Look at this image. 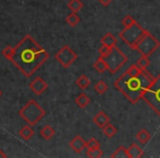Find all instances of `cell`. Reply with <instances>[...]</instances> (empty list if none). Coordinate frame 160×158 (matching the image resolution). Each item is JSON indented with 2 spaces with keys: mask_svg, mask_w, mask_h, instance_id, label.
<instances>
[{
  "mask_svg": "<svg viewBox=\"0 0 160 158\" xmlns=\"http://www.w3.org/2000/svg\"><path fill=\"white\" fill-rule=\"evenodd\" d=\"M78 55L75 53L72 48L68 46V45H64L57 53L55 54V59L62 65L64 68H68L70 67L73 63L77 60Z\"/></svg>",
  "mask_w": 160,
  "mask_h": 158,
  "instance_id": "8",
  "label": "cell"
},
{
  "mask_svg": "<svg viewBox=\"0 0 160 158\" xmlns=\"http://www.w3.org/2000/svg\"><path fill=\"white\" fill-rule=\"evenodd\" d=\"M128 154L129 158H139L144 155V150L142 148L136 143H132L128 147Z\"/></svg>",
  "mask_w": 160,
  "mask_h": 158,
  "instance_id": "15",
  "label": "cell"
},
{
  "mask_svg": "<svg viewBox=\"0 0 160 158\" xmlns=\"http://www.w3.org/2000/svg\"><path fill=\"white\" fill-rule=\"evenodd\" d=\"M69 146L72 148V150L75 153H81L83 149L87 148V142L83 140L80 135H76L72 140L69 142Z\"/></svg>",
  "mask_w": 160,
  "mask_h": 158,
  "instance_id": "10",
  "label": "cell"
},
{
  "mask_svg": "<svg viewBox=\"0 0 160 158\" xmlns=\"http://www.w3.org/2000/svg\"><path fill=\"white\" fill-rule=\"evenodd\" d=\"M0 157H2V158H6V157H7V154H6L5 151L2 150V149H0Z\"/></svg>",
  "mask_w": 160,
  "mask_h": 158,
  "instance_id": "31",
  "label": "cell"
},
{
  "mask_svg": "<svg viewBox=\"0 0 160 158\" xmlns=\"http://www.w3.org/2000/svg\"><path fill=\"white\" fill-rule=\"evenodd\" d=\"M101 146L100 142H99L97 138L91 137L89 140L87 142V149H93V148H99Z\"/></svg>",
  "mask_w": 160,
  "mask_h": 158,
  "instance_id": "29",
  "label": "cell"
},
{
  "mask_svg": "<svg viewBox=\"0 0 160 158\" xmlns=\"http://www.w3.org/2000/svg\"><path fill=\"white\" fill-rule=\"evenodd\" d=\"M29 87H30V89H31V91L33 92L34 94H36V96L43 94L47 89H48L47 83L43 79L42 77H40V76L34 78L33 80L30 83Z\"/></svg>",
  "mask_w": 160,
  "mask_h": 158,
  "instance_id": "9",
  "label": "cell"
},
{
  "mask_svg": "<svg viewBox=\"0 0 160 158\" xmlns=\"http://www.w3.org/2000/svg\"><path fill=\"white\" fill-rule=\"evenodd\" d=\"M98 1L103 6V7H108V6L111 5V3L113 1V0H98Z\"/></svg>",
  "mask_w": 160,
  "mask_h": 158,
  "instance_id": "30",
  "label": "cell"
},
{
  "mask_svg": "<svg viewBox=\"0 0 160 158\" xmlns=\"http://www.w3.org/2000/svg\"><path fill=\"white\" fill-rule=\"evenodd\" d=\"M93 88H94V91L99 94H104L105 92L109 90V86H108L103 80H99L98 83L94 85Z\"/></svg>",
  "mask_w": 160,
  "mask_h": 158,
  "instance_id": "24",
  "label": "cell"
},
{
  "mask_svg": "<svg viewBox=\"0 0 160 158\" xmlns=\"http://www.w3.org/2000/svg\"><path fill=\"white\" fill-rule=\"evenodd\" d=\"M40 134L44 140H49L55 136L56 132H55V130L51 126V125H45V126H43L42 129L40 130Z\"/></svg>",
  "mask_w": 160,
  "mask_h": 158,
  "instance_id": "17",
  "label": "cell"
},
{
  "mask_svg": "<svg viewBox=\"0 0 160 158\" xmlns=\"http://www.w3.org/2000/svg\"><path fill=\"white\" fill-rule=\"evenodd\" d=\"M19 135H20V137L23 138L24 140H31L34 135V130H33V127H32V125H30L27 123V125H24V126H22L20 129V131H19Z\"/></svg>",
  "mask_w": 160,
  "mask_h": 158,
  "instance_id": "14",
  "label": "cell"
},
{
  "mask_svg": "<svg viewBox=\"0 0 160 158\" xmlns=\"http://www.w3.org/2000/svg\"><path fill=\"white\" fill-rule=\"evenodd\" d=\"M151 138V134L149 133L148 130L146 129H142L136 133V140L140 143L142 145H145L150 140Z\"/></svg>",
  "mask_w": 160,
  "mask_h": 158,
  "instance_id": "16",
  "label": "cell"
},
{
  "mask_svg": "<svg viewBox=\"0 0 160 158\" xmlns=\"http://www.w3.org/2000/svg\"><path fill=\"white\" fill-rule=\"evenodd\" d=\"M45 114H46L45 110L35 100H33V99L25 103L19 110V115L21 116V119L24 120L28 124L32 125V126L38 124L44 118Z\"/></svg>",
  "mask_w": 160,
  "mask_h": 158,
  "instance_id": "3",
  "label": "cell"
},
{
  "mask_svg": "<svg viewBox=\"0 0 160 158\" xmlns=\"http://www.w3.org/2000/svg\"><path fill=\"white\" fill-rule=\"evenodd\" d=\"M160 42L150 33V32L146 31V33L139 38L137 43L135 44V46L133 47V49L137 51L140 55L144 56H150L159 48Z\"/></svg>",
  "mask_w": 160,
  "mask_h": 158,
  "instance_id": "5",
  "label": "cell"
},
{
  "mask_svg": "<svg viewBox=\"0 0 160 158\" xmlns=\"http://www.w3.org/2000/svg\"><path fill=\"white\" fill-rule=\"evenodd\" d=\"M134 23H136V20L134 19V17L131 16V14H127V16H125L124 18L122 19V24L124 25V28L131 27V25H133Z\"/></svg>",
  "mask_w": 160,
  "mask_h": 158,
  "instance_id": "28",
  "label": "cell"
},
{
  "mask_svg": "<svg viewBox=\"0 0 160 158\" xmlns=\"http://www.w3.org/2000/svg\"><path fill=\"white\" fill-rule=\"evenodd\" d=\"M93 123L99 127V129H103L105 125H108L110 123V118L104 111H99L96 115L92 119Z\"/></svg>",
  "mask_w": 160,
  "mask_h": 158,
  "instance_id": "11",
  "label": "cell"
},
{
  "mask_svg": "<svg viewBox=\"0 0 160 158\" xmlns=\"http://www.w3.org/2000/svg\"><path fill=\"white\" fill-rule=\"evenodd\" d=\"M88 157L90 158H100L103 156V151L101 150V148H93V149H88L87 151Z\"/></svg>",
  "mask_w": 160,
  "mask_h": 158,
  "instance_id": "26",
  "label": "cell"
},
{
  "mask_svg": "<svg viewBox=\"0 0 160 158\" xmlns=\"http://www.w3.org/2000/svg\"><path fill=\"white\" fill-rule=\"evenodd\" d=\"M93 68L96 69L97 71H98L99 74H103L104 71L108 70V64H107V60L104 59V58L100 57L99 56L98 59L94 62L93 64Z\"/></svg>",
  "mask_w": 160,
  "mask_h": 158,
  "instance_id": "19",
  "label": "cell"
},
{
  "mask_svg": "<svg viewBox=\"0 0 160 158\" xmlns=\"http://www.w3.org/2000/svg\"><path fill=\"white\" fill-rule=\"evenodd\" d=\"M112 158H129V154H128V148L124 146H120L118 147L115 151L111 155Z\"/></svg>",
  "mask_w": 160,
  "mask_h": 158,
  "instance_id": "21",
  "label": "cell"
},
{
  "mask_svg": "<svg viewBox=\"0 0 160 158\" xmlns=\"http://www.w3.org/2000/svg\"><path fill=\"white\" fill-rule=\"evenodd\" d=\"M90 102H91V98H90L89 96H87L86 94H78L77 97L75 98V103L77 107H79L80 109H85L87 105L90 104Z\"/></svg>",
  "mask_w": 160,
  "mask_h": 158,
  "instance_id": "13",
  "label": "cell"
},
{
  "mask_svg": "<svg viewBox=\"0 0 160 158\" xmlns=\"http://www.w3.org/2000/svg\"><path fill=\"white\" fill-rule=\"evenodd\" d=\"M67 7L69 8V10H71V12L77 13L83 8V3L81 0H69L68 3H67Z\"/></svg>",
  "mask_w": 160,
  "mask_h": 158,
  "instance_id": "20",
  "label": "cell"
},
{
  "mask_svg": "<svg viewBox=\"0 0 160 158\" xmlns=\"http://www.w3.org/2000/svg\"><path fill=\"white\" fill-rule=\"evenodd\" d=\"M147 30H145L139 23H134L133 25L131 27H127V28H124L122 31L120 32L118 36L121 38V40L127 44L129 47L133 48L135 46L136 43L139 41V38L146 33Z\"/></svg>",
  "mask_w": 160,
  "mask_h": 158,
  "instance_id": "6",
  "label": "cell"
},
{
  "mask_svg": "<svg viewBox=\"0 0 160 158\" xmlns=\"http://www.w3.org/2000/svg\"><path fill=\"white\" fill-rule=\"evenodd\" d=\"M142 100L160 116V74L145 91Z\"/></svg>",
  "mask_w": 160,
  "mask_h": 158,
  "instance_id": "4",
  "label": "cell"
},
{
  "mask_svg": "<svg viewBox=\"0 0 160 158\" xmlns=\"http://www.w3.org/2000/svg\"><path fill=\"white\" fill-rule=\"evenodd\" d=\"M49 54L31 35H25L12 47L9 60L21 71L22 75L30 78L36 70L47 62Z\"/></svg>",
  "mask_w": 160,
  "mask_h": 158,
  "instance_id": "1",
  "label": "cell"
},
{
  "mask_svg": "<svg viewBox=\"0 0 160 158\" xmlns=\"http://www.w3.org/2000/svg\"><path fill=\"white\" fill-rule=\"evenodd\" d=\"M112 51V47H109L107 45H101L100 48L98 49V53H99V56L102 58H107L109 56V54L111 53Z\"/></svg>",
  "mask_w": 160,
  "mask_h": 158,
  "instance_id": "27",
  "label": "cell"
},
{
  "mask_svg": "<svg viewBox=\"0 0 160 158\" xmlns=\"http://www.w3.org/2000/svg\"><path fill=\"white\" fill-rule=\"evenodd\" d=\"M153 79L155 78L147 69L142 70L136 64H133L114 81V87L129 102L135 104L142 99L145 91L148 89Z\"/></svg>",
  "mask_w": 160,
  "mask_h": 158,
  "instance_id": "2",
  "label": "cell"
},
{
  "mask_svg": "<svg viewBox=\"0 0 160 158\" xmlns=\"http://www.w3.org/2000/svg\"><path fill=\"white\" fill-rule=\"evenodd\" d=\"M2 97V91H1V89H0V98Z\"/></svg>",
  "mask_w": 160,
  "mask_h": 158,
  "instance_id": "32",
  "label": "cell"
},
{
  "mask_svg": "<svg viewBox=\"0 0 160 158\" xmlns=\"http://www.w3.org/2000/svg\"><path fill=\"white\" fill-rule=\"evenodd\" d=\"M102 130H103V133H104V135L107 136L108 138L114 137V136L118 134V129H116L113 124H110V123L108 125H105Z\"/></svg>",
  "mask_w": 160,
  "mask_h": 158,
  "instance_id": "23",
  "label": "cell"
},
{
  "mask_svg": "<svg viewBox=\"0 0 160 158\" xmlns=\"http://www.w3.org/2000/svg\"><path fill=\"white\" fill-rule=\"evenodd\" d=\"M76 85H77L81 90L87 89V88L91 85V80H90V78L88 77L87 75H81L80 77L77 78V80H76Z\"/></svg>",
  "mask_w": 160,
  "mask_h": 158,
  "instance_id": "18",
  "label": "cell"
},
{
  "mask_svg": "<svg viewBox=\"0 0 160 158\" xmlns=\"http://www.w3.org/2000/svg\"><path fill=\"white\" fill-rule=\"evenodd\" d=\"M80 21H81V18H80L76 12H71V13H69L68 16L66 17V22L72 28L78 25V23H80Z\"/></svg>",
  "mask_w": 160,
  "mask_h": 158,
  "instance_id": "22",
  "label": "cell"
},
{
  "mask_svg": "<svg viewBox=\"0 0 160 158\" xmlns=\"http://www.w3.org/2000/svg\"><path fill=\"white\" fill-rule=\"evenodd\" d=\"M100 42H101V45H107V46L113 48V47L116 46V44H118V38H116V36L114 35L113 33L108 32V33H105L104 35L101 38Z\"/></svg>",
  "mask_w": 160,
  "mask_h": 158,
  "instance_id": "12",
  "label": "cell"
},
{
  "mask_svg": "<svg viewBox=\"0 0 160 158\" xmlns=\"http://www.w3.org/2000/svg\"><path fill=\"white\" fill-rule=\"evenodd\" d=\"M136 65H137V66L139 67L140 69H142V70L147 69L149 67V65H150V59H149V56L142 55V57L137 59V62H136Z\"/></svg>",
  "mask_w": 160,
  "mask_h": 158,
  "instance_id": "25",
  "label": "cell"
},
{
  "mask_svg": "<svg viewBox=\"0 0 160 158\" xmlns=\"http://www.w3.org/2000/svg\"><path fill=\"white\" fill-rule=\"evenodd\" d=\"M104 59L107 60L108 70L111 74H115L116 71H118L126 64L128 58L118 46H114L112 48L111 53L109 54V56L107 58H104Z\"/></svg>",
  "mask_w": 160,
  "mask_h": 158,
  "instance_id": "7",
  "label": "cell"
}]
</instances>
